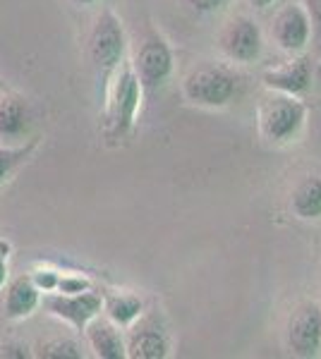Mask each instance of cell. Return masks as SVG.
Here are the masks:
<instances>
[{"label": "cell", "instance_id": "obj_1", "mask_svg": "<svg viewBox=\"0 0 321 359\" xmlns=\"http://www.w3.org/2000/svg\"><path fill=\"white\" fill-rule=\"evenodd\" d=\"M103 101H106L103 108H106L108 135L113 139L127 137L137 123L139 106H142V84L132 65H120L103 94Z\"/></svg>", "mask_w": 321, "mask_h": 359}, {"label": "cell", "instance_id": "obj_2", "mask_svg": "<svg viewBox=\"0 0 321 359\" xmlns=\"http://www.w3.org/2000/svg\"><path fill=\"white\" fill-rule=\"evenodd\" d=\"M125 43L122 22L110 10H103L89 36V60L96 67L98 82H101V98L125 60Z\"/></svg>", "mask_w": 321, "mask_h": 359}, {"label": "cell", "instance_id": "obj_3", "mask_svg": "<svg viewBox=\"0 0 321 359\" xmlns=\"http://www.w3.org/2000/svg\"><path fill=\"white\" fill-rule=\"evenodd\" d=\"M307 118V108L295 96L278 94L261 103L259 108V130L266 142L285 144L297 137Z\"/></svg>", "mask_w": 321, "mask_h": 359}, {"label": "cell", "instance_id": "obj_4", "mask_svg": "<svg viewBox=\"0 0 321 359\" xmlns=\"http://www.w3.org/2000/svg\"><path fill=\"white\" fill-rule=\"evenodd\" d=\"M185 98L202 108H223L232 101L237 82L230 72L218 67H199L188 74L183 84Z\"/></svg>", "mask_w": 321, "mask_h": 359}, {"label": "cell", "instance_id": "obj_5", "mask_svg": "<svg viewBox=\"0 0 321 359\" xmlns=\"http://www.w3.org/2000/svg\"><path fill=\"white\" fill-rule=\"evenodd\" d=\"M134 74L139 77L142 89L156 91L171 79L173 74V50L166 43V39L159 34H149L142 43H139L137 53H134Z\"/></svg>", "mask_w": 321, "mask_h": 359}, {"label": "cell", "instance_id": "obj_6", "mask_svg": "<svg viewBox=\"0 0 321 359\" xmlns=\"http://www.w3.org/2000/svg\"><path fill=\"white\" fill-rule=\"evenodd\" d=\"M44 304L51 316L65 321L67 326H72L74 331H79V333H84L89 321H94L103 311V297L91 290L74 292V294L51 292L44 297Z\"/></svg>", "mask_w": 321, "mask_h": 359}, {"label": "cell", "instance_id": "obj_7", "mask_svg": "<svg viewBox=\"0 0 321 359\" xmlns=\"http://www.w3.org/2000/svg\"><path fill=\"white\" fill-rule=\"evenodd\" d=\"M288 345L297 357H317L321 350V309L302 304L288 323Z\"/></svg>", "mask_w": 321, "mask_h": 359}, {"label": "cell", "instance_id": "obj_8", "mask_svg": "<svg viewBox=\"0 0 321 359\" xmlns=\"http://www.w3.org/2000/svg\"><path fill=\"white\" fill-rule=\"evenodd\" d=\"M221 46H223L225 55L235 62H254L256 57L261 55V29L254 25L247 17H237L230 25L225 27L223 39H221Z\"/></svg>", "mask_w": 321, "mask_h": 359}, {"label": "cell", "instance_id": "obj_9", "mask_svg": "<svg viewBox=\"0 0 321 359\" xmlns=\"http://www.w3.org/2000/svg\"><path fill=\"white\" fill-rule=\"evenodd\" d=\"M32 132V111L20 96H0V144L3 147H22Z\"/></svg>", "mask_w": 321, "mask_h": 359}, {"label": "cell", "instance_id": "obj_10", "mask_svg": "<svg viewBox=\"0 0 321 359\" xmlns=\"http://www.w3.org/2000/svg\"><path fill=\"white\" fill-rule=\"evenodd\" d=\"M309 32H312V25H309V15L305 8L300 5H288L278 13L276 22H273V36H276V43L281 46L288 53H300L302 48L309 41Z\"/></svg>", "mask_w": 321, "mask_h": 359}, {"label": "cell", "instance_id": "obj_11", "mask_svg": "<svg viewBox=\"0 0 321 359\" xmlns=\"http://www.w3.org/2000/svg\"><path fill=\"white\" fill-rule=\"evenodd\" d=\"M264 84L271 91H278V94H305L309 84H312V62H309V57H297V60L285 62L276 69H268V72H264Z\"/></svg>", "mask_w": 321, "mask_h": 359}, {"label": "cell", "instance_id": "obj_12", "mask_svg": "<svg viewBox=\"0 0 321 359\" xmlns=\"http://www.w3.org/2000/svg\"><path fill=\"white\" fill-rule=\"evenodd\" d=\"M84 333L98 359H125L127 357V347H125V338H122V333H120V326H115L110 318H101V314H98L94 321H89Z\"/></svg>", "mask_w": 321, "mask_h": 359}, {"label": "cell", "instance_id": "obj_13", "mask_svg": "<svg viewBox=\"0 0 321 359\" xmlns=\"http://www.w3.org/2000/svg\"><path fill=\"white\" fill-rule=\"evenodd\" d=\"M41 304V292L32 283L29 276L15 278L5 290V316L10 321H22V318L32 316Z\"/></svg>", "mask_w": 321, "mask_h": 359}, {"label": "cell", "instance_id": "obj_14", "mask_svg": "<svg viewBox=\"0 0 321 359\" xmlns=\"http://www.w3.org/2000/svg\"><path fill=\"white\" fill-rule=\"evenodd\" d=\"M127 357L132 359H163L168 355V340L159 328L142 326L132 328L125 340Z\"/></svg>", "mask_w": 321, "mask_h": 359}, {"label": "cell", "instance_id": "obj_15", "mask_svg": "<svg viewBox=\"0 0 321 359\" xmlns=\"http://www.w3.org/2000/svg\"><path fill=\"white\" fill-rule=\"evenodd\" d=\"M290 208L302 221H317L321 218V177H305L295 187Z\"/></svg>", "mask_w": 321, "mask_h": 359}, {"label": "cell", "instance_id": "obj_16", "mask_svg": "<svg viewBox=\"0 0 321 359\" xmlns=\"http://www.w3.org/2000/svg\"><path fill=\"white\" fill-rule=\"evenodd\" d=\"M144 302L137 294L122 292V294H110L108 299H103V311L115 326L120 328H132L134 321L142 316Z\"/></svg>", "mask_w": 321, "mask_h": 359}, {"label": "cell", "instance_id": "obj_17", "mask_svg": "<svg viewBox=\"0 0 321 359\" xmlns=\"http://www.w3.org/2000/svg\"><path fill=\"white\" fill-rule=\"evenodd\" d=\"M37 139H32V142L22 144V147H3L0 144V184L5 182L13 172L20 168L29 156L34 154V149H37Z\"/></svg>", "mask_w": 321, "mask_h": 359}, {"label": "cell", "instance_id": "obj_18", "mask_svg": "<svg viewBox=\"0 0 321 359\" xmlns=\"http://www.w3.org/2000/svg\"><path fill=\"white\" fill-rule=\"evenodd\" d=\"M37 357L41 359H81V347L70 338H53L46 340L37 347Z\"/></svg>", "mask_w": 321, "mask_h": 359}, {"label": "cell", "instance_id": "obj_19", "mask_svg": "<svg viewBox=\"0 0 321 359\" xmlns=\"http://www.w3.org/2000/svg\"><path fill=\"white\" fill-rule=\"evenodd\" d=\"M29 278H32V283L39 287L41 294H51L58 290V280H60V271L55 269H48V266H44V269H34L32 273H29Z\"/></svg>", "mask_w": 321, "mask_h": 359}, {"label": "cell", "instance_id": "obj_20", "mask_svg": "<svg viewBox=\"0 0 321 359\" xmlns=\"http://www.w3.org/2000/svg\"><path fill=\"white\" fill-rule=\"evenodd\" d=\"M84 290H91V283H89V278H86V276L60 273V280H58V290L55 292L74 294V292H84Z\"/></svg>", "mask_w": 321, "mask_h": 359}, {"label": "cell", "instance_id": "obj_21", "mask_svg": "<svg viewBox=\"0 0 321 359\" xmlns=\"http://www.w3.org/2000/svg\"><path fill=\"white\" fill-rule=\"evenodd\" d=\"M34 352H29L27 345H20V343H8L0 347V357H17V359H27L32 357Z\"/></svg>", "mask_w": 321, "mask_h": 359}, {"label": "cell", "instance_id": "obj_22", "mask_svg": "<svg viewBox=\"0 0 321 359\" xmlns=\"http://www.w3.org/2000/svg\"><path fill=\"white\" fill-rule=\"evenodd\" d=\"M195 10H199V13H216V10H221L223 5H228L230 0H188Z\"/></svg>", "mask_w": 321, "mask_h": 359}, {"label": "cell", "instance_id": "obj_23", "mask_svg": "<svg viewBox=\"0 0 321 359\" xmlns=\"http://www.w3.org/2000/svg\"><path fill=\"white\" fill-rule=\"evenodd\" d=\"M307 15H312L314 20L321 22V0H307Z\"/></svg>", "mask_w": 321, "mask_h": 359}, {"label": "cell", "instance_id": "obj_24", "mask_svg": "<svg viewBox=\"0 0 321 359\" xmlns=\"http://www.w3.org/2000/svg\"><path fill=\"white\" fill-rule=\"evenodd\" d=\"M5 283H8V257L0 254V287H5Z\"/></svg>", "mask_w": 321, "mask_h": 359}, {"label": "cell", "instance_id": "obj_25", "mask_svg": "<svg viewBox=\"0 0 321 359\" xmlns=\"http://www.w3.org/2000/svg\"><path fill=\"white\" fill-rule=\"evenodd\" d=\"M249 3H252L256 10H266L268 5H273V0H249Z\"/></svg>", "mask_w": 321, "mask_h": 359}, {"label": "cell", "instance_id": "obj_26", "mask_svg": "<svg viewBox=\"0 0 321 359\" xmlns=\"http://www.w3.org/2000/svg\"><path fill=\"white\" fill-rule=\"evenodd\" d=\"M77 8H89V5H94V3H98V0H72Z\"/></svg>", "mask_w": 321, "mask_h": 359}, {"label": "cell", "instance_id": "obj_27", "mask_svg": "<svg viewBox=\"0 0 321 359\" xmlns=\"http://www.w3.org/2000/svg\"><path fill=\"white\" fill-rule=\"evenodd\" d=\"M0 254H3V257H8V254H10V245H8V242H0Z\"/></svg>", "mask_w": 321, "mask_h": 359}]
</instances>
